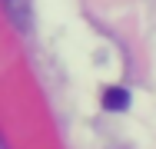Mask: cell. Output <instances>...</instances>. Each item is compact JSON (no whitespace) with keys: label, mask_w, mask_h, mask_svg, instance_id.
I'll use <instances>...</instances> for the list:
<instances>
[{"label":"cell","mask_w":156,"mask_h":149,"mask_svg":"<svg viewBox=\"0 0 156 149\" xmlns=\"http://www.w3.org/2000/svg\"><path fill=\"white\" fill-rule=\"evenodd\" d=\"M0 149H7V143H3V136H0Z\"/></svg>","instance_id":"3"},{"label":"cell","mask_w":156,"mask_h":149,"mask_svg":"<svg viewBox=\"0 0 156 149\" xmlns=\"http://www.w3.org/2000/svg\"><path fill=\"white\" fill-rule=\"evenodd\" d=\"M7 20L20 33H30V23H33V10H30V0H0Z\"/></svg>","instance_id":"1"},{"label":"cell","mask_w":156,"mask_h":149,"mask_svg":"<svg viewBox=\"0 0 156 149\" xmlns=\"http://www.w3.org/2000/svg\"><path fill=\"white\" fill-rule=\"evenodd\" d=\"M126 106H129V89H123V86H110V89H103V109L120 113V109H126Z\"/></svg>","instance_id":"2"}]
</instances>
